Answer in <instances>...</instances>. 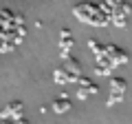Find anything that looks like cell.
<instances>
[{
    "label": "cell",
    "mask_w": 132,
    "mask_h": 124,
    "mask_svg": "<svg viewBox=\"0 0 132 124\" xmlns=\"http://www.w3.org/2000/svg\"><path fill=\"white\" fill-rule=\"evenodd\" d=\"M77 82H79V91H77V98H81V100H84V98H88L90 93H97V91H99V86L95 84V82H90L88 78H84V75L77 78Z\"/></svg>",
    "instance_id": "cell-1"
},
{
    "label": "cell",
    "mask_w": 132,
    "mask_h": 124,
    "mask_svg": "<svg viewBox=\"0 0 132 124\" xmlns=\"http://www.w3.org/2000/svg\"><path fill=\"white\" fill-rule=\"evenodd\" d=\"M22 115V102L20 100H13L5 106V109H0V120H9V118H18Z\"/></svg>",
    "instance_id": "cell-2"
},
{
    "label": "cell",
    "mask_w": 132,
    "mask_h": 124,
    "mask_svg": "<svg viewBox=\"0 0 132 124\" xmlns=\"http://www.w3.org/2000/svg\"><path fill=\"white\" fill-rule=\"evenodd\" d=\"M73 44H75V38L71 36V31L68 29H64L62 31V38H60V49H62V58H71V49H73Z\"/></svg>",
    "instance_id": "cell-3"
},
{
    "label": "cell",
    "mask_w": 132,
    "mask_h": 124,
    "mask_svg": "<svg viewBox=\"0 0 132 124\" xmlns=\"http://www.w3.org/2000/svg\"><path fill=\"white\" fill-rule=\"evenodd\" d=\"M20 42H22V38H20V36L5 38V40H2V44H0V53H9V51H13V47H18Z\"/></svg>",
    "instance_id": "cell-4"
},
{
    "label": "cell",
    "mask_w": 132,
    "mask_h": 124,
    "mask_svg": "<svg viewBox=\"0 0 132 124\" xmlns=\"http://www.w3.org/2000/svg\"><path fill=\"white\" fill-rule=\"evenodd\" d=\"M68 109H71V100H68L66 95L57 98V100L53 102V111H55V113H66Z\"/></svg>",
    "instance_id": "cell-5"
},
{
    "label": "cell",
    "mask_w": 132,
    "mask_h": 124,
    "mask_svg": "<svg viewBox=\"0 0 132 124\" xmlns=\"http://www.w3.org/2000/svg\"><path fill=\"white\" fill-rule=\"evenodd\" d=\"M53 80H55L57 84H68V82H77L75 78H73V75H68V73H66V71H64L62 67L57 69L55 73H53Z\"/></svg>",
    "instance_id": "cell-6"
},
{
    "label": "cell",
    "mask_w": 132,
    "mask_h": 124,
    "mask_svg": "<svg viewBox=\"0 0 132 124\" xmlns=\"http://www.w3.org/2000/svg\"><path fill=\"white\" fill-rule=\"evenodd\" d=\"M110 89L126 93V80H123V78H110Z\"/></svg>",
    "instance_id": "cell-7"
},
{
    "label": "cell",
    "mask_w": 132,
    "mask_h": 124,
    "mask_svg": "<svg viewBox=\"0 0 132 124\" xmlns=\"http://www.w3.org/2000/svg\"><path fill=\"white\" fill-rule=\"evenodd\" d=\"M88 47L93 49V53H95L97 58H101V56H104V47H101V44H99L97 40H88Z\"/></svg>",
    "instance_id": "cell-8"
},
{
    "label": "cell",
    "mask_w": 132,
    "mask_h": 124,
    "mask_svg": "<svg viewBox=\"0 0 132 124\" xmlns=\"http://www.w3.org/2000/svg\"><path fill=\"white\" fill-rule=\"evenodd\" d=\"M121 98H123V93H121V91H112V93H110V98H108V106H110V104H117V102L121 100Z\"/></svg>",
    "instance_id": "cell-9"
}]
</instances>
